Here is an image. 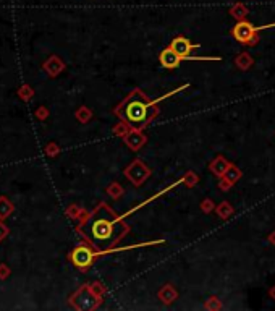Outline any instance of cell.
Wrapping results in <instances>:
<instances>
[{
    "mask_svg": "<svg viewBox=\"0 0 275 311\" xmlns=\"http://www.w3.org/2000/svg\"><path fill=\"white\" fill-rule=\"evenodd\" d=\"M115 215L107 208H100L86 224V235L99 250L109 248L115 240Z\"/></svg>",
    "mask_w": 275,
    "mask_h": 311,
    "instance_id": "obj_1",
    "label": "cell"
},
{
    "mask_svg": "<svg viewBox=\"0 0 275 311\" xmlns=\"http://www.w3.org/2000/svg\"><path fill=\"white\" fill-rule=\"evenodd\" d=\"M120 115L130 126L141 128L147 122V119H149V104H147V101L139 93H136L123 104Z\"/></svg>",
    "mask_w": 275,
    "mask_h": 311,
    "instance_id": "obj_2",
    "label": "cell"
},
{
    "mask_svg": "<svg viewBox=\"0 0 275 311\" xmlns=\"http://www.w3.org/2000/svg\"><path fill=\"white\" fill-rule=\"evenodd\" d=\"M256 29H261V28H256V26H252V24L248 23V21H240V23L235 26L233 34H235L236 41L248 42V41L252 39V36H254V31Z\"/></svg>",
    "mask_w": 275,
    "mask_h": 311,
    "instance_id": "obj_3",
    "label": "cell"
},
{
    "mask_svg": "<svg viewBox=\"0 0 275 311\" xmlns=\"http://www.w3.org/2000/svg\"><path fill=\"white\" fill-rule=\"evenodd\" d=\"M71 261L75 263L78 267H88L92 263V251L86 248V246H78V248L73 251Z\"/></svg>",
    "mask_w": 275,
    "mask_h": 311,
    "instance_id": "obj_4",
    "label": "cell"
},
{
    "mask_svg": "<svg viewBox=\"0 0 275 311\" xmlns=\"http://www.w3.org/2000/svg\"><path fill=\"white\" fill-rule=\"evenodd\" d=\"M180 60H182V57H180L172 47H168V49H165L160 54V63L165 68H177Z\"/></svg>",
    "mask_w": 275,
    "mask_h": 311,
    "instance_id": "obj_5",
    "label": "cell"
},
{
    "mask_svg": "<svg viewBox=\"0 0 275 311\" xmlns=\"http://www.w3.org/2000/svg\"><path fill=\"white\" fill-rule=\"evenodd\" d=\"M172 49L177 52V54L182 57V59H184V57H188V54H189V50L193 49V44L191 42H189L186 38H175L173 39V42H172Z\"/></svg>",
    "mask_w": 275,
    "mask_h": 311,
    "instance_id": "obj_6",
    "label": "cell"
}]
</instances>
